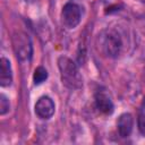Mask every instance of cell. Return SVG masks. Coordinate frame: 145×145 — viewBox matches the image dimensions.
<instances>
[{
  "mask_svg": "<svg viewBox=\"0 0 145 145\" xmlns=\"http://www.w3.org/2000/svg\"><path fill=\"white\" fill-rule=\"evenodd\" d=\"M9 111V101L5 94H0V114L5 116Z\"/></svg>",
  "mask_w": 145,
  "mask_h": 145,
  "instance_id": "obj_10",
  "label": "cell"
},
{
  "mask_svg": "<svg viewBox=\"0 0 145 145\" xmlns=\"http://www.w3.org/2000/svg\"><path fill=\"white\" fill-rule=\"evenodd\" d=\"M144 105H145V100H144Z\"/></svg>",
  "mask_w": 145,
  "mask_h": 145,
  "instance_id": "obj_12",
  "label": "cell"
},
{
  "mask_svg": "<svg viewBox=\"0 0 145 145\" xmlns=\"http://www.w3.org/2000/svg\"><path fill=\"white\" fill-rule=\"evenodd\" d=\"M138 129L140 134L145 137V114L144 113H140L138 116Z\"/></svg>",
  "mask_w": 145,
  "mask_h": 145,
  "instance_id": "obj_11",
  "label": "cell"
},
{
  "mask_svg": "<svg viewBox=\"0 0 145 145\" xmlns=\"http://www.w3.org/2000/svg\"><path fill=\"white\" fill-rule=\"evenodd\" d=\"M48 78V71L44 67L39 66L35 70H34V75H33V80L35 85H40L42 84L45 79Z\"/></svg>",
  "mask_w": 145,
  "mask_h": 145,
  "instance_id": "obj_9",
  "label": "cell"
},
{
  "mask_svg": "<svg viewBox=\"0 0 145 145\" xmlns=\"http://www.w3.org/2000/svg\"><path fill=\"white\" fill-rule=\"evenodd\" d=\"M11 43H12V49L16 54V58L20 61H26L29 60L33 53V46L31 39L28 35L24 32H15L11 37Z\"/></svg>",
  "mask_w": 145,
  "mask_h": 145,
  "instance_id": "obj_2",
  "label": "cell"
},
{
  "mask_svg": "<svg viewBox=\"0 0 145 145\" xmlns=\"http://www.w3.org/2000/svg\"><path fill=\"white\" fill-rule=\"evenodd\" d=\"M95 105L97 110L104 114H111L114 110V105L111 97L104 91H99L95 94Z\"/></svg>",
  "mask_w": 145,
  "mask_h": 145,
  "instance_id": "obj_6",
  "label": "cell"
},
{
  "mask_svg": "<svg viewBox=\"0 0 145 145\" xmlns=\"http://www.w3.org/2000/svg\"><path fill=\"white\" fill-rule=\"evenodd\" d=\"M133 126H134V119L130 113H122L119 117L117 127H118V133L121 137H123V138L128 137L131 134Z\"/></svg>",
  "mask_w": 145,
  "mask_h": 145,
  "instance_id": "obj_7",
  "label": "cell"
},
{
  "mask_svg": "<svg viewBox=\"0 0 145 145\" xmlns=\"http://www.w3.org/2000/svg\"><path fill=\"white\" fill-rule=\"evenodd\" d=\"M0 85L2 87H7L12 82V72H11V66L10 61L2 57L1 58V70H0Z\"/></svg>",
  "mask_w": 145,
  "mask_h": 145,
  "instance_id": "obj_8",
  "label": "cell"
},
{
  "mask_svg": "<svg viewBox=\"0 0 145 145\" xmlns=\"http://www.w3.org/2000/svg\"><path fill=\"white\" fill-rule=\"evenodd\" d=\"M82 18V11L78 5L75 2H68L63 6L61 11V22L66 28H75Z\"/></svg>",
  "mask_w": 145,
  "mask_h": 145,
  "instance_id": "obj_4",
  "label": "cell"
},
{
  "mask_svg": "<svg viewBox=\"0 0 145 145\" xmlns=\"http://www.w3.org/2000/svg\"><path fill=\"white\" fill-rule=\"evenodd\" d=\"M121 39L120 35L113 31V29H109L106 31L103 35H102V40H101V48L103 50V52L110 57V58H116L121 50Z\"/></svg>",
  "mask_w": 145,
  "mask_h": 145,
  "instance_id": "obj_3",
  "label": "cell"
},
{
  "mask_svg": "<svg viewBox=\"0 0 145 145\" xmlns=\"http://www.w3.org/2000/svg\"><path fill=\"white\" fill-rule=\"evenodd\" d=\"M58 67L60 70L62 84L70 89H79L83 86V79L76 63L68 57H60L58 59Z\"/></svg>",
  "mask_w": 145,
  "mask_h": 145,
  "instance_id": "obj_1",
  "label": "cell"
},
{
  "mask_svg": "<svg viewBox=\"0 0 145 145\" xmlns=\"http://www.w3.org/2000/svg\"><path fill=\"white\" fill-rule=\"evenodd\" d=\"M54 102L49 96H41L35 103V113L41 119H50L54 114Z\"/></svg>",
  "mask_w": 145,
  "mask_h": 145,
  "instance_id": "obj_5",
  "label": "cell"
}]
</instances>
